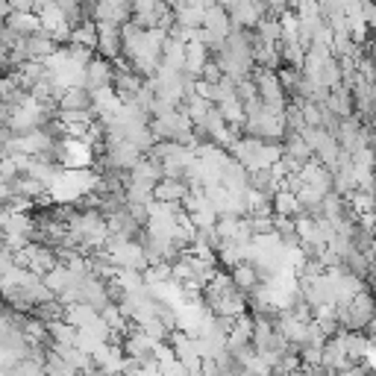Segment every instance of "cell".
I'll return each mask as SVG.
<instances>
[{
    "mask_svg": "<svg viewBox=\"0 0 376 376\" xmlns=\"http://www.w3.org/2000/svg\"><path fill=\"white\" fill-rule=\"evenodd\" d=\"M86 91L97 94L103 89H112V65L106 59H91L86 65V83H83Z\"/></svg>",
    "mask_w": 376,
    "mask_h": 376,
    "instance_id": "2",
    "label": "cell"
},
{
    "mask_svg": "<svg viewBox=\"0 0 376 376\" xmlns=\"http://www.w3.org/2000/svg\"><path fill=\"white\" fill-rule=\"evenodd\" d=\"M203 15H206V9H200V6H183L179 12H174V24L186 27V30H200Z\"/></svg>",
    "mask_w": 376,
    "mask_h": 376,
    "instance_id": "9",
    "label": "cell"
},
{
    "mask_svg": "<svg viewBox=\"0 0 376 376\" xmlns=\"http://www.w3.org/2000/svg\"><path fill=\"white\" fill-rule=\"evenodd\" d=\"M206 62H209V47H203L200 41L186 44V68H183V71H186L188 77L197 79L200 71L206 68Z\"/></svg>",
    "mask_w": 376,
    "mask_h": 376,
    "instance_id": "7",
    "label": "cell"
},
{
    "mask_svg": "<svg viewBox=\"0 0 376 376\" xmlns=\"http://www.w3.org/2000/svg\"><path fill=\"white\" fill-rule=\"evenodd\" d=\"M362 21L368 24V30H376V0H365L362 4Z\"/></svg>",
    "mask_w": 376,
    "mask_h": 376,
    "instance_id": "11",
    "label": "cell"
},
{
    "mask_svg": "<svg viewBox=\"0 0 376 376\" xmlns=\"http://www.w3.org/2000/svg\"><path fill=\"white\" fill-rule=\"evenodd\" d=\"M59 112H94V94L86 89H65L59 97Z\"/></svg>",
    "mask_w": 376,
    "mask_h": 376,
    "instance_id": "4",
    "label": "cell"
},
{
    "mask_svg": "<svg viewBox=\"0 0 376 376\" xmlns=\"http://www.w3.org/2000/svg\"><path fill=\"white\" fill-rule=\"evenodd\" d=\"M261 4H265V15H273V18L288 12V0H261Z\"/></svg>",
    "mask_w": 376,
    "mask_h": 376,
    "instance_id": "10",
    "label": "cell"
},
{
    "mask_svg": "<svg viewBox=\"0 0 376 376\" xmlns=\"http://www.w3.org/2000/svg\"><path fill=\"white\" fill-rule=\"evenodd\" d=\"M6 27L12 36H39L41 32V21H39V15L36 12H9L6 15Z\"/></svg>",
    "mask_w": 376,
    "mask_h": 376,
    "instance_id": "5",
    "label": "cell"
},
{
    "mask_svg": "<svg viewBox=\"0 0 376 376\" xmlns=\"http://www.w3.org/2000/svg\"><path fill=\"white\" fill-rule=\"evenodd\" d=\"M165 4L171 6V12H179L183 6H188V0H165Z\"/></svg>",
    "mask_w": 376,
    "mask_h": 376,
    "instance_id": "12",
    "label": "cell"
},
{
    "mask_svg": "<svg viewBox=\"0 0 376 376\" xmlns=\"http://www.w3.org/2000/svg\"><path fill=\"white\" fill-rule=\"evenodd\" d=\"M97 24V51L103 53V59H118L121 56V27L115 24H101V21H94Z\"/></svg>",
    "mask_w": 376,
    "mask_h": 376,
    "instance_id": "3",
    "label": "cell"
},
{
    "mask_svg": "<svg viewBox=\"0 0 376 376\" xmlns=\"http://www.w3.org/2000/svg\"><path fill=\"white\" fill-rule=\"evenodd\" d=\"M188 183L186 179H171V176H162L159 183L153 186V200L156 203H179L183 206V200L188 197Z\"/></svg>",
    "mask_w": 376,
    "mask_h": 376,
    "instance_id": "1",
    "label": "cell"
},
{
    "mask_svg": "<svg viewBox=\"0 0 376 376\" xmlns=\"http://www.w3.org/2000/svg\"><path fill=\"white\" fill-rule=\"evenodd\" d=\"M68 44H79V47H86V51H97V24H94V18H86L79 27H74Z\"/></svg>",
    "mask_w": 376,
    "mask_h": 376,
    "instance_id": "8",
    "label": "cell"
},
{
    "mask_svg": "<svg viewBox=\"0 0 376 376\" xmlns=\"http://www.w3.org/2000/svg\"><path fill=\"white\" fill-rule=\"evenodd\" d=\"M323 106L330 109L335 118H350V115H356L353 91H350V89H344V86H335V89L330 91V97H326V103H323Z\"/></svg>",
    "mask_w": 376,
    "mask_h": 376,
    "instance_id": "6",
    "label": "cell"
}]
</instances>
